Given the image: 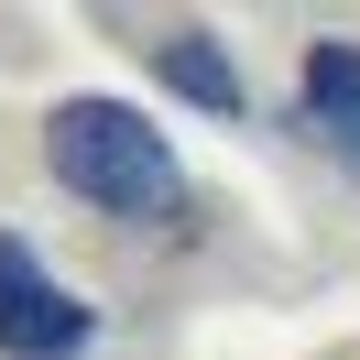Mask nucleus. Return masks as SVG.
Returning <instances> with one entry per match:
<instances>
[{"mask_svg":"<svg viewBox=\"0 0 360 360\" xmlns=\"http://www.w3.org/2000/svg\"><path fill=\"white\" fill-rule=\"evenodd\" d=\"M44 164H55L66 197L110 207V219L175 207V153H164V131L131 110V98H66V110L44 120Z\"/></svg>","mask_w":360,"mask_h":360,"instance_id":"f257e3e1","label":"nucleus"},{"mask_svg":"<svg viewBox=\"0 0 360 360\" xmlns=\"http://www.w3.org/2000/svg\"><path fill=\"white\" fill-rule=\"evenodd\" d=\"M0 349H11V360H66V349H88V306H77L11 229H0Z\"/></svg>","mask_w":360,"mask_h":360,"instance_id":"f03ea898","label":"nucleus"},{"mask_svg":"<svg viewBox=\"0 0 360 360\" xmlns=\"http://www.w3.org/2000/svg\"><path fill=\"white\" fill-rule=\"evenodd\" d=\"M306 131L360 164V44H306Z\"/></svg>","mask_w":360,"mask_h":360,"instance_id":"7ed1b4c3","label":"nucleus"},{"mask_svg":"<svg viewBox=\"0 0 360 360\" xmlns=\"http://www.w3.org/2000/svg\"><path fill=\"white\" fill-rule=\"evenodd\" d=\"M153 66H164V88H186L197 110H240V77H229L219 33H164V44H153Z\"/></svg>","mask_w":360,"mask_h":360,"instance_id":"20e7f679","label":"nucleus"}]
</instances>
